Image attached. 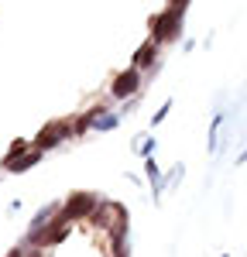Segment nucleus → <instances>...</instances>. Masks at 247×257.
<instances>
[{"instance_id": "obj_1", "label": "nucleus", "mask_w": 247, "mask_h": 257, "mask_svg": "<svg viewBox=\"0 0 247 257\" xmlns=\"http://www.w3.org/2000/svg\"><path fill=\"white\" fill-rule=\"evenodd\" d=\"M96 209H100V196H96V192H76V196H69L65 209H62V216L52 219L48 226H52V230H62L69 219H86V216H93Z\"/></svg>"}, {"instance_id": "obj_2", "label": "nucleus", "mask_w": 247, "mask_h": 257, "mask_svg": "<svg viewBox=\"0 0 247 257\" xmlns=\"http://www.w3.org/2000/svg\"><path fill=\"white\" fill-rule=\"evenodd\" d=\"M182 14L185 11H179V7L168 4L162 14L151 18V38L155 41H172L175 35H179V28H182Z\"/></svg>"}, {"instance_id": "obj_3", "label": "nucleus", "mask_w": 247, "mask_h": 257, "mask_svg": "<svg viewBox=\"0 0 247 257\" xmlns=\"http://www.w3.org/2000/svg\"><path fill=\"white\" fill-rule=\"evenodd\" d=\"M138 86H141V72H138V69H127V72H120V76L113 79L110 89H113V96H117V99H127V96L138 93Z\"/></svg>"}, {"instance_id": "obj_4", "label": "nucleus", "mask_w": 247, "mask_h": 257, "mask_svg": "<svg viewBox=\"0 0 247 257\" xmlns=\"http://www.w3.org/2000/svg\"><path fill=\"white\" fill-rule=\"evenodd\" d=\"M69 134V123H48V127H41L38 141H35V151H45V148H55L62 138Z\"/></svg>"}, {"instance_id": "obj_5", "label": "nucleus", "mask_w": 247, "mask_h": 257, "mask_svg": "<svg viewBox=\"0 0 247 257\" xmlns=\"http://www.w3.org/2000/svg\"><path fill=\"white\" fill-rule=\"evenodd\" d=\"M155 55H158V41H144L141 48H138V55H134V69H144V65H151L155 62Z\"/></svg>"}, {"instance_id": "obj_6", "label": "nucleus", "mask_w": 247, "mask_h": 257, "mask_svg": "<svg viewBox=\"0 0 247 257\" xmlns=\"http://www.w3.org/2000/svg\"><path fill=\"white\" fill-rule=\"evenodd\" d=\"M24 151H28V141H14V144H11V155L4 158V168H11L18 158H24Z\"/></svg>"}, {"instance_id": "obj_7", "label": "nucleus", "mask_w": 247, "mask_h": 257, "mask_svg": "<svg viewBox=\"0 0 247 257\" xmlns=\"http://www.w3.org/2000/svg\"><path fill=\"white\" fill-rule=\"evenodd\" d=\"M38 158H41V151H31V155H24V158L14 161V165H11V172H28L31 165H38Z\"/></svg>"}, {"instance_id": "obj_8", "label": "nucleus", "mask_w": 247, "mask_h": 257, "mask_svg": "<svg viewBox=\"0 0 247 257\" xmlns=\"http://www.w3.org/2000/svg\"><path fill=\"white\" fill-rule=\"evenodd\" d=\"M93 223H96V226H103V230H106V226H110V219H106V206H100V209H96V213H93Z\"/></svg>"}, {"instance_id": "obj_9", "label": "nucleus", "mask_w": 247, "mask_h": 257, "mask_svg": "<svg viewBox=\"0 0 247 257\" xmlns=\"http://www.w3.org/2000/svg\"><path fill=\"white\" fill-rule=\"evenodd\" d=\"M96 127H100V131H110V127H117V117H103V120H96Z\"/></svg>"}, {"instance_id": "obj_10", "label": "nucleus", "mask_w": 247, "mask_h": 257, "mask_svg": "<svg viewBox=\"0 0 247 257\" xmlns=\"http://www.w3.org/2000/svg\"><path fill=\"white\" fill-rule=\"evenodd\" d=\"M168 110H172V103H165L162 110H158V113H155V123H162V120H165V117H168Z\"/></svg>"}, {"instance_id": "obj_11", "label": "nucleus", "mask_w": 247, "mask_h": 257, "mask_svg": "<svg viewBox=\"0 0 247 257\" xmlns=\"http://www.w3.org/2000/svg\"><path fill=\"white\" fill-rule=\"evenodd\" d=\"M148 178H151V182H158V168H155V161H148Z\"/></svg>"}, {"instance_id": "obj_12", "label": "nucleus", "mask_w": 247, "mask_h": 257, "mask_svg": "<svg viewBox=\"0 0 247 257\" xmlns=\"http://www.w3.org/2000/svg\"><path fill=\"white\" fill-rule=\"evenodd\" d=\"M172 7H179V11H185V7H189V0H172Z\"/></svg>"}, {"instance_id": "obj_13", "label": "nucleus", "mask_w": 247, "mask_h": 257, "mask_svg": "<svg viewBox=\"0 0 247 257\" xmlns=\"http://www.w3.org/2000/svg\"><path fill=\"white\" fill-rule=\"evenodd\" d=\"M7 257H24V254H21V250H11V254H7Z\"/></svg>"}, {"instance_id": "obj_14", "label": "nucleus", "mask_w": 247, "mask_h": 257, "mask_svg": "<svg viewBox=\"0 0 247 257\" xmlns=\"http://www.w3.org/2000/svg\"><path fill=\"white\" fill-rule=\"evenodd\" d=\"M240 161H247V151H244V155H240Z\"/></svg>"}, {"instance_id": "obj_15", "label": "nucleus", "mask_w": 247, "mask_h": 257, "mask_svg": "<svg viewBox=\"0 0 247 257\" xmlns=\"http://www.w3.org/2000/svg\"><path fill=\"white\" fill-rule=\"evenodd\" d=\"M31 257H41V254H38V250H35V254H31Z\"/></svg>"}, {"instance_id": "obj_16", "label": "nucleus", "mask_w": 247, "mask_h": 257, "mask_svg": "<svg viewBox=\"0 0 247 257\" xmlns=\"http://www.w3.org/2000/svg\"><path fill=\"white\" fill-rule=\"evenodd\" d=\"M223 257H226V254H223Z\"/></svg>"}]
</instances>
